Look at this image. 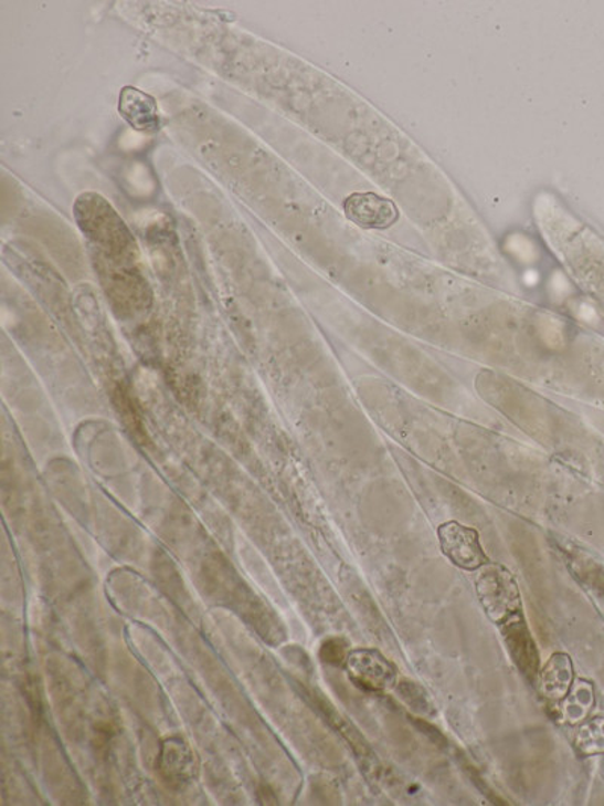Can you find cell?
Instances as JSON below:
<instances>
[{"instance_id": "cell-1", "label": "cell", "mask_w": 604, "mask_h": 806, "mask_svg": "<svg viewBox=\"0 0 604 806\" xmlns=\"http://www.w3.org/2000/svg\"><path fill=\"white\" fill-rule=\"evenodd\" d=\"M476 594L485 613L495 624L504 625L523 610L519 584L511 571L497 563H488L476 579Z\"/></svg>"}, {"instance_id": "cell-2", "label": "cell", "mask_w": 604, "mask_h": 806, "mask_svg": "<svg viewBox=\"0 0 604 806\" xmlns=\"http://www.w3.org/2000/svg\"><path fill=\"white\" fill-rule=\"evenodd\" d=\"M437 536L442 553L459 569L474 573L491 563L480 545L478 530L471 526L459 524L458 521L445 522L438 526Z\"/></svg>"}, {"instance_id": "cell-3", "label": "cell", "mask_w": 604, "mask_h": 806, "mask_svg": "<svg viewBox=\"0 0 604 806\" xmlns=\"http://www.w3.org/2000/svg\"><path fill=\"white\" fill-rule=\"evenodd\" d=\"M345 664L349 678L361 689L385 692L396 684V669L375 649H356L348 653Z\"/></svg>"}, {"instance_id": "cell-4", "label": "cell", "mask_w": 604, "mask_h": 806, "mask_svg": "<svg viewBox=\"0 0 604 806\" xmlns=\"http://www.w3.org/2000/svg\"><path fill=\"white\" fill-rule=\"evenodd\" d=\"M345 216L365 230H385L398 223L401 213L394 201L375 192H353L343 203Z\"/></svg>"}, {"instance_id": "cell-5", "label": "cell", "mask_w": 604, "mask_h": 806, "mask_svg": "<svg viewBox=\"0 0 604 806\" xmlns=\"http://www.w3.org/2000/svg\"><path fill=\"white\" fill-rule=\"evenodd\" d=\"M158 771L172 788L184 787L197 776L194 751L182 739H168L160 746Z\"/></svg>"}, {"instance_id": "cell-6", "label": "cell", "mask_w": 604, "mask_h": 806, "mask_svg": "<svg viewBox=\"0 0 604 806\" xmlns=\"http://www.w3.org/2000/svg\"><path fill=\"white\" fill-rule=\"evenodd\" d=\"M118 113L131 129L155 132L159 129L160 117L156 98L137 86H125L118 97Z\"/></svg>"}, {"instance_id": "cell-7", "label": "cell", "mask_w": 604, "mask_h": 806, "mask_svg": "<svg viewBox=\"0 0 604 806\" xmlns=\"http://www.w3.org/2000/svg\"><path fill=\"white\" fill-rule=\"evenodd\" d=\"M574 672L571 658L566 653L558 652L550 657L544 669L541 670L540 689L542 697L549 701L561 702L569 694L573 685Z\"/></svg>"}, {"instance_id": "cell-8", "label": "cell", "mask_w": 604, "mask_h": 806, "mask_svg": "<svg viewBox=\"0 0 604 806\" xmlns=\"http://www.w3.org/2000/svg\"><path fill=\"white\" fill-rule=\"evenodd\" d=\"M561 702L562 719L565 722L571 725L582 722L594 705L593 685L586 681H577L576 684L571 685L569 694Z\"/></svg>"}, {"instance_id": "cell-9", "label": "cell", "mask_w": 604, "mask_h": 806, "mask_svg": "<svg viewBox=\"0 0 604 806\" xmlns=\"http://www.w3.org/2000/svg\"><path fill=\"white\" fill-rule=\"evenodd\" d=\"M574 746L582 755H598L604 752V718L591 719L576 732Z\"/></svg>"}, {"instance_id": "cell-10", "label": "cell", "mask_w": 604, "mask_h": 806, "mask_svg": "<svg viewBox=\"0 0 604 806\" xmlns=\"http://www.w3.org/2000/svg\"><path fill=\"white\" fill-rule=\"evenodd\" d=\"M343 657L345 651L343 648L340 647L339 640H331L324 645L322 658L328 661V663H340V661L343 660Z\"/></svg>"}]
</instances>
